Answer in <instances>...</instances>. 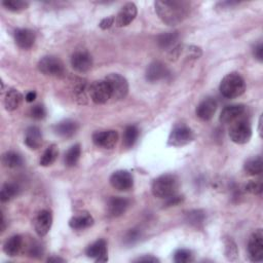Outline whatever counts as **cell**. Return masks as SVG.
Returning <instances> with one entry per match:
<instances>
[{
	"label": "cell",
	"instance_id": "1",
	"mask_svg": "<svg viewBox=\"0 0 263 263\" xmlns=\"http://www.w3.org/2000/svg\"><path fill=\"white\" fill-rule=\"evenodd\" d=\"M155 12L158 18L168 26H176L181 24L188 16L189 7L184 2H155Z\"/></svg>",
	"mask_w": 263,
	"mask_h": 263
},
{
	"label": "cell",
	"instance_id": "2",
	"mask_svg": "<svg viewBox=\"0 0 263 263\" xmlns=\"http://www.w3.org/2000/svg\"><path fill=\"white\" fill-rule=\"evenodd\" d=\"M180 182L176 175L165 174L153 180L151 191L155 197L167 199L177 194Z\"/></svg>",
	"mask_w": 263,
	"mask_h": 263
},
{
	"label": "cell",
	"instance_id": "3",
	"mask_svg": "<svg viewBox=\"0 0 263 263\" xmlns=\"http://www.w3.org/2000/svg\"><path fill=\"white\" fill-rule=\"evenodd\" d=\"M219 90L223 97L227 99H235L245 93L246 83L239 73L231 72L223 77Z\"/></svg>",
	"mask_w": 263,
	"mask_h": 263
},
{
	"label": "cell",
	"instance_id": "4",
	"mask_svg": "<svg viewBox=\"0 0 263 263\" xmlns=\"http://www.w3.org/2000/svg\"><path fill=\"white\" fill-rule=\"evenodd\" d=\"M38 70L47 75L53 77H63L66 74L65 65L61 59L55 56H46L37 64Z\"/></svg>",
	"mask_w": 263,
	"mask_h": 263
},
{
	"label": "cell",
	"instance_id": "5",
	"mask_svg": "<svg viewBox=\"0 0 263 263\" xmlns=\"http://www.w3.org/2000/svg\"><path fill=\"white\" fill-rule=\"evenodd\" d=\"M195 138L194 132L186 125L179 124L175 126L170 133L168 145L173 147H182L191 143Z\"/></svg>",
	"mask_w": 263,
	"mask_h": 263
},
{
	"label": "cell",
	"instance_id": "6",
	"mask_svg": "<svg viewBox=\"0 0 263 263\" xmlns=\"http://www.w3.org/2000/svg\"><path fill=\"white\" fill-rule=\"evenodd\" d=\"M252 128L248 120L237 119L229 129V138L235 144H246L251 140Z\"/></svg>",
	"mask_w": 263,
	"mask_h": 263
},
{
	"label": "cell",
	"instance_id": "7",
	"mask_svg": "<svg viewBox=\"0 0 263 263\" xmlns=\"http://www.w3.org/2000/svg\"><path fill=\"white\" fill-rule=\"evenodd\" d=\"M105 80L107 82L110 88L112 99L116 101H120L128 96L129 83L123 75L118 73H111L106 76Z\"/></svg>",
	"mask_w": 263,
	"mask_h": 263
},
{
	"label": "cell",
	"instance_id": "8",
	"mask_svg": "<svg viewBox=\"0 0 263 263\" xmlns=\"http://www.w3.org/2000/svg\"><path fill=\"white\" fill-rule=\"evenodd\" d=\"M248 256L252 262H261L263 260V231L255 230L248 240Z\"/></svg>",
	"mask_w": 263,
	"mask_h": 263
},
{
	"label": "cell",
	"instance_id": "9",
	"mask_svg": "<svg viewBox=\"0 0 263 263\" xmlns=\"http://www.w3.org/2000/svg\"><path fill=\"white\" fill-rule=\"evenodd\" d=\"M89 94L92 101L97 105L105 104L111 99V91L105 79L92 83L89 87Z\"/></svg>",
	"mask_w": 263,
	"mask_h": 263
},
{
	"label": "cell",
	"instance_id": "10",
	"mask_svg": "<svg viewBox=\"0 0 263 263\" xmlns=\"http://www.w3.org/2000/svg\"><path fill=\"white\" fill-rule=\"evenodd\" d=\"M109 181L111 186L118 191H129L134 186L133 175L127 170L115 171L110 176Z\"/></svg>",
	"mask_w": 263,
	"mask_h": 263
},
{
	"label": "cell",
	"instance_id": "11",
	"mask_svg": "<svg viewBox=\"0 0 263 263\" xmlns=\"http://www.w3.org/2000/svg\"><path fill=\"white\" fill-rule=\"evenodd\" d=\"M93 142L97 147L103 149H113L118 142V133L114 130L96 132L93 135Z\"/></svg>",
	"mask_w": 263,
	"mask_h": 263
},
{
	"label": "cell",
	"instance_id": "12",
	"mask_svg": "<svg viewBox=\"0 0 263 263\" xmlns=\"http://www.w3.org/2000/svg\"><path fill=\"white\" fill-rule=\"evenodd\" d=\"M71 66L77 72H88L93 67V57L87 51H77L71 57Z\"/></svg>",
	"mask_w": 263,
	"mask_h": 263
},
{
	"label": "cell",
	"instance_id": "13",
	"mask_svg": "<svg viewBox=\"0 0 263 263\" xmlns=\"http://www.w3.org/2000/svg\"><path fill=\"white\" fill-rule=\"evenodd\" d=\"M170 75V70L160 61H154L146 69L145 77L149 83H157L159 80L166 79Z\"/></svg>",
	"mask_w": 263,
	"mask_h": 263
},
{
	"label": "cell",
	"instance_id": "14",
	"mask_svg": "<svg viewBox=\"0 0 263 263\" xmlns=\"http://www.w3.org/2000/svg\"><path fill=\"white\" fill-rule=\"evenodd\" d=\"M53 225V214L49 210H42L38 212L34 220V228L38 236H46Z\"/></svg>",
	"mask_w": 263,
	"mask_h": 263
},
{
	"label": "cell",
	"instance_id": "15",
	"mask_svg": "<svg viewBox=\"0 0 263 263\" xmlns=\"http://www.w3.org/2000/svg\"><path fill=\"white\" fill-rule=\"evenodd\" d=\"M86 254L89 258H93L96 262H106L108 261V251H107V242L105 239L101 238L90 245Z\"/></svg>",
	"mask_w": 263,
	"mask_h": 263
},
{
	"label": "cell",
	"instance_id": "16",
	"mask_svg": "<svg viewBox=\"0 0 263 263\" xmlns=\"http://www.w3.org/2000/svg\"><path fill=\"white\" fill-rule=\"evenodd\" d=\"M137 14H138V10L135 4L133 3L126 4L120 9L117 16L115 17V25L117 27H126L130 25L136 19Z\"/></svg>",
	"mask_w": 263,
	"mask_h": 263
},
{
	"label": "cell",
	"instance_id": "17",
	"mask_svg": "<svg viewBox=\"0 0 263 263\" xmlns=\"http://www.w3.org/2000/svg\"><path fill=\"white\" fill-rule=\"evenodd\" d=\"M246 111V107L242 104H233L225 106L219 116V120L221 124L227 125L232 124L237 120Z\"/></svg>",
	"mask_w": 263,
	"mask_h": 263
},
{
	"label": "cell",
	"instance_id": "18",
	"mask_svg": "<svg viewBox=\"0 0 263 263\" xmlns=\"http://www.w3.org/2000/svg\"><path fill=\"white\" fill-rule=\"evenodd\" d=\"M217 110V102L214 98H206L204 99L196 107L195 113L196 116L204 120V122H208L210 119L213 118L215 112Z\"/></svg>",
	"mask_w": 263,
	"mask_h": 263
},
{
	"label": "cell",
	"instance_id": "19",
	"mask_svg": "<svg viewBox=\"0 0 263 263\" xmlns=\"http://www.w3.org/2000/svg\"><path fill=\"white\" fill-rule=\"evenodd\" d=\"M36 39L35 32L31 29L22 28L15 31V42L22 50H29L34 46Z\"/></svg>",
	"mask_w": 263,
	"mask_h": 263
},
{
	"label": "cell",
	"instance_id": "20",
	"mask_svg": "<svg viewBox=\"0 0 263 263\" xmlns=\"http://www.w3.org/2000/svg\"><path fill=\"white\" fill-rule=\"evenodd\" d=\"M130 207V200L122 196H112L107 204L108 215L111 217H119L126 213Z\"/></svg>",
	"mask_w": 263,
	"mask_h": 263
},
{
	"label": "cell",
	"instance_id": "21",
	"mask_svg": "<svg viewBox=\"0 0 263 263\" xmlns=\"http://www.w3.org/2000/svg\"><path fill=\"white\" fill-rule=\"evenodd\" d=\"M77 130L78 124L73 119H64L54 127L55 134L64 139H68L74 136Z\"/></svg>",
	"mask_w": 263,
	"mask_h": 263
},
{
	"label": "cell",
	"instance_id": "22",
	"mask_svg": "<svg viewBox=\"0 0 263 263\" xmlns=\"http://www.w3.org/2000/svg\"><path fill=\"white\" fill-rule=\"evenodd\" d=\"M26 146L32 150H36L41 148L43 145V134L38 127H29L25 133V140Z\"/></svg>",
	"mask_w": 263,
	"mask_h": 263
},
{
	"label": "cell",
	"instance_id": "23",
	"mask_svg": "<svg viewBox=\"0 0 263 263\" xmlns=\"http://www.w3.org/2000/svg\"><path fill=\"white\" fill-rule=\"evenodd\" d=\"M24 248V238L20 234L13 235L4 245L5 253L10 257H15L19 255Z\"/></svg>",
	"mask_w": 263,
	"mask_h": 263
},
{
	"label": "cell",
	"instance_id": "24",
	"mask_svg": "<svg viewBox=\"0 0 263 263\" xmlns=\"http://www.w3.org/2000/svg\"><path fill=\"white\" fill-rule=\"evenodd\" d=\"M94 218L89 213H82L69 220V226L74 230H85L94 225Z\"/></svg>",
	"mask_w": 263,
	"mask_h": 263
},
{
	"label": "cell",
	"instance_id": "25",
	"mask_svg": "<svg viewBox=\"0 0 263 263\" xmlns=\"http://www.w3.org/2000/svg\"><path fill=\"white\" fill-rule=\"evenodd\" d=\"M23 100L24 97L18 90L11 89L6 94L4 104L8 111H15L22 105Z\"/></svg>",
	"mask_w": 263,
	"mask_h": 263
},
{
	"label": "cell",
	"instance_id": "26",
	"mask_svg": "<svg viewBox=\"0 0 263 263\" xmlns=\"http://www.w3.org/2000/svg\"><path fill=\"white\" fill-rule=\"evenodd\" d=\"M178 41H179V33L177 31L167 32L158 35L157 45L160 49L171 51L177 47Z\"/></svg>",
	"mask_w": 263,
	"mask_h": 263
},
{
	"label": "cell",
	"instance_id": "27",
	"mask_svg": "<svg viewBox=\"0 0 263 263\" xmlns=\"http://www.w3.org/2000/svg\"><path fill=\"white\" fill-rule=\"evenodd\" d=\"M262 169H263V163H262V157L260 155L249 158L248 160H246L244 165V170L246 174L250 176L260 175L262 173Z\"/></svg>",
	"mask_w": 263,
	"mask_h": 263
},
{
	"label": "cell",
	"instance_id": "28",
	"mask_svg": "<svg viewBox=\"0 0 263 263\" xmlns=\"http://www.w3.org/2000/svg\"><path fill=\"white\" fill-rule=\"evenodd\" d=\"M58 156H59L58 146L56 144H52L46 149V151L42 155L39 164L42 167H50L57 160Z\"/></svg>",
	"mask_w": 263,
	"mask_h": 263
},
{
	"label": "cell",
	"instance_id": "29",
	"mask_svg": "<svg viewBox=\"0 0 263 263\" xmlns=\"http://www.w3.org/2000/svg\"><path fill=\"white\" fill-rule=\"evenodd\" d=\"M224 255L225 258L230 262H235L238 260V249L235 241L231 237H224Z\"/></svg>",
	"mask_w": 263,
	"mask_h": 263
},
{
	"label": "cell",
	"instance_id": "30",
	"mask_svg": "<svg viewBox=\"0 0 263 263\" xmlns=\"http://www.w3.org/2000/svg\"><path fill=\"white\" fill-rule=\"evenodd\" d=\"M22 156L15 151H8L3 155V164L5 167L10 169H16L23 166Z\"/></svg>",
	"mask_w": 263,
	"mask_h": 263
},
{
	"label": "cell",
	"instance_id": "31",
	"mask_svg": "<svg viewBox=\"0 0 263 263\" xmlns=\"http://www.w3.org/2000/svg\"><path fill=\"white\" fill-rule=\"evenodd\" d=\"M139 137V130L136 126H128L123 135V144L127 148H131L135 145Z\"/></svg>",
	"mask_w": 263,
	"mask_h": 263
},
{
	"label": "cell",
	"instance_id": "32",
	"mask_svg": "<svg viewBox=\"0 0 263 263\" xmlns=\"http://www.w3.org/2000/svg\"><path fill=\"white\" fill-rule=\"evenodd\" d=\"M82 155V146L80 144H74L71 146L68 151L65 153V165L69 168L77 165Z\"/></svg>",
	"mask_w": 263,
	"mask_h": 263
},
{
	"label": "cell",
	"instance_id": "33",
	"mask_svg": "<svg viewBox=\"0 0 263 263\" xmlns=\"http://www.w3.org/2000/svg\"><path fill=\"white\" fill-rule=\"evenodd\" d=\"M19 191L20 189L17 184L6 183L2 188V192H0V199H2L3 203L10 201L19 194Z\"/></svg>",
	"mask_w": 263,
	"mask_h": 263
},
{
	"label": "cell",
	"instance_id": "34",
	"mask_svg": "<svg viewBox=\"0 0 263 263\" xmlns=\"http://www.w3.org/2000/svg\"><path fill=\"white\" fill-rule=\"evenodd\" d=\"M186 221L194 227H199L206 221V213L203 210H192L186 214Z\"/></svg>",
	"mask_w": 263,
	"mask_h": 263
},
{
	"label": "cell",
	"instance_id": "35",
	"mask_svg": "<svg viewBox=\"0 0 263 263\" xmlns=\"http://www.w3.org/2000/svg\"><path fill=\"white\" fill-rule=\"evenodd\" d=\"M3 6L10 12L14 13H20L25 11L29 4L26 2H22V0H6L3 3Z\"/></svg>",
	"mask_w": 263,
	"mask_h": 263
},
{
	"label": "cell",
	"instance_id": "36",
	"mask_svg": "<svg viewBox=\"0 0 263 263\" xmlns=\"http://www.w3.org/2000/svg\"><path fill=\"white\" fill-rule=\"evenodd\" d=\"M87 84L86 82H79L78 84L75 85L73 89V94L75 97V100L77 101L78 104H87Z\"/></svg>",
	"mask_w": 263,
	"mask_h": 263
},
{
	"label": "cell",
	"instance_id": "37",
	"mask_svg": "<svg viewBox=\"0 0 263 263\" xmlns=\"http://www.w3.org/2000/svg\"><path fill=\"white\" fill-rule=\"evenodd\" d=\"M193 254L190 250L179 249L174 253V261L176 263H189L193 261Z\"/></svg>",
	"mask_w": 263,
	"mask_h": 263
},
{
	"label": "cell",
	"instance_id": "38",
	"mask_svg": "<svg viewBox=\"0 0 263 263\" xmlns=\"http://www.w3.org/2000/svg\"><path fill=\"white\" fill-rule=\"evenodd\" d=\"M44 253H45V250H44V247L36 240H31L29 244H28V247H27V255L31 258H35V259H38V258H42L44 256Z\"/></svg>",
	"mask_w": 263,
	"mask_h": 263
},
{
	"label": "cell",
	"instance_id": "39",
	"mask_svg": "<svg viewBox=\"0 0 263 263\" xmlns=\"http://www.w3.org/2000/svg\"><path fill=\"white\" fill-rule=\"evenodd\" d=\"M245 190L251 194L254 195H260L262 193L263 190V185L262 182L257 180V181H250L246 184L245 186Z\"/></svg>",
	"mask_w": 263,
	"mask_h": 263
},
{
	"label": "cell",
	"instance_id": "40",
	"mask_svg": "<svg viewBox=\"0 0 263 263\" xmlns=\"http://www.w3.org/2000/svg\"><path fill=\"white\" fill-rule=\"evenodd\" d=\"M30 115L36 119V120H41V119H44L47 115V110L45 108L44 105L42 104H37L35 106H33L30 110Z\"/></svg>",
	"mask_w": 263,
	"mask_h": 263
},
{
	"label": "cell",
	"instance_id": "41",
	"mask_svg": "<svg viewBox=\"0 0 263 263\" xmlns=\"http://www.w3.org/2000/svg\"><path fill=\"white\" fill-rule=\"evenodd\" d=\"M141 237V232L138 230V229H131L126 237H125V244L127 245H133L135 244L136 241L139 240V238Z\"/></svg>",
	"mask_w": 263,
	"mask_h": 263
},
{
	"label": "cell",
	"instance_id": "42",
	"mask_svg": "<svg viewBox=\"0 0 263 263\" xmlns=\"http://www.w3.org/2000/svg\"><path fill=\"white\" fill-rule=\"evenodd\" d=\"M115 23V18L114 17H107V18H104L100 24H99V27L103 30H107L109 28L112 27V25Z\"/></svg>",
	"mask_w": 263,
	"mask_h": 263
},
{
	"label": "cell",
	"instance_id": "43",
	"mask_svg": "<svg viewBox=\"0 0 263 263\" xmlns=\"http://www.w3.org/2000/svg\"><path fill=\"white\" fill-rule=\"evenodd\" d=\"M253 56L255 57L256 60H258L259 62L263 61V46L261 43H259L258 45H256L253 48Z\"/></svg>",
	"mask_w": 263,
	"mask_h": 263
},
{
	"label": "cell",
	"instance_id": "44",
	"mask_svg": "<svg viewBox=\"0 0 263 263\" xmlns=\"http://www.w3.org/2000/svg\"><path fill=\"white\" fill-rule=\"evenodd\" d=\"M187 56L192 59H198L201 56V50L200 48L191 46L187 49Z\"/></svg>",
	"mask_w": 263,
	"mask_h": 263
},
{
	"label": "cell",
	"instance_id": "45",
	"mask_svg": "<svg viewBox=\"0 0 263 263\" xmlns=\"http://www.w3.org/2000/svg\"><path fill=\"white\" fill-rule=\"evenodd\" d=\"M183 196H180V195H177V194H175V195H173V196H171V197H169V198H167L166 200V207H172V206H177V205H179L180 203H182L183 201Z\"/></svg>",
	"mask_w": 263,
	"mask_h": 263
},
{
	"label": "cell",
	"instance_id": "46",
	"mask_svg": "<svg viewBox=\"0 0 263 263\" xmlns=\"http://www.w3.org/2000/svg\"><path fill=\"white\" fill-rule=\"evenodd\" d=\"M134 262H151V263H156V262H159V259H157L156 257L152 256V255H145V256H142V257H139L137 259L134 260Z\"/></svg>",
	"mask_w": 263,
	"mask_h": 263
},
{
	"label": "cell",
	"instance_id": "47",
	"mask_svg": "<svg viewBox=\"0 0 263 263\" xmlns=\"http://www.w3.org/2000/svg\"><path fill=\"white\" fill-rule=\"evenodd\" d=\"M36 96H37L36 92L31 91V92L27 93V95H26V97H25V100H26L28 103H32V102L36 99Z\"/></svg>",
	"mask_w": 263,
	"mask_h": 263
},
{
	"label": "cell",
	"instance_id": "48",
	"mask_svg": "<svg viewBox=\"0 0 263 263\" xmlns=\"http://www.w3.org/2000/svg\"><path fill=\"white\" fill-rule=\"evenodd\" d=\"M48 262H65V260H64L63 258L53 256V257H50V258L48 259Z\"/></svg>",
	"mask_w": 263,
	"mask_h": 263
},
{
	"label": "cell",
	"instance_id": "49",
	"mask_svg": "<svg viewBox=\"0 0 263 263\" xmlns=\"http://www.w3.org/2000/svg\"><path fill=\"white\" fill-rule=\"evenodd\" d=\"M261 127H262V115L259 117V122H258V133H259L260 137H262V130H261Z\"/></svg>",
	"mask_w": 263,
	"mask_h": 263
},
{
	"label": "cell",
	"instance_id": "50",
	"mask_svg": "<svg viewBox=\"0 0 263 263\" xmlns=\"http://www.w3.org/2000/svg\"><path fill=\"white\" fill-rule=\"evenodd\" d=\"M6 229V220H5V216L4 214L2 215V231H5Z\"/></svg>",
	"mask_w": 263,
	"mask_h": 263
}]
</instances>
